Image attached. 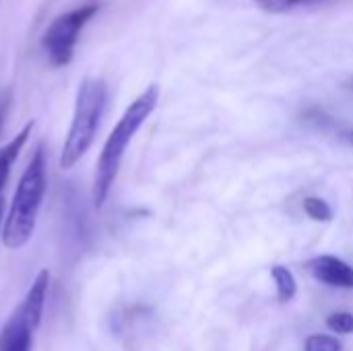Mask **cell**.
<instances>
[{
    "label": "cell",
    "mask_w": 353,
    "mask_h": 351,
    "mask_svg": "<svg viewBox=\"0 0 353 351\" xmlns=\"http://www.w3.org/2000/svg\"><path fill=\"white\" fill-rule=\"evenodd\" d=\"M308 269L314 275V279L325 285L353 290V267L337 257H331V254L316 257L308 263Z\"/></svg>",
    "instance_id": "5b68a950"
},
{
    "label": "cell",
    "mask_w": 353,
    "mask_h": 351,
    "mask_svg": "<svg viewBox=\"0 0 353 351\" xmlns=\"http://www.w3.org/2000/svg\"><path fill=\"white\" fill-rule=\"evenodd\" d=\"M304 351H341V343L331 335H310L304 343Z\"/></svg>",
    "instance_id": "7c38bea8"
},
{
    "label": "cell",
    "mask_w": 353,
    "mask_h": 351,
    "mask_svg": "<svg viewBox=\"0 0 353 351\" xmlns=\"http://www.w3.org/2000/svg\"><path fill=\"white\" fill-rule=\"evenodd\" d=\"M271 275H273V281H275V288H277V298L281 302L294 300L296 294H298V283H296L294 273L283 265H275L271 269Z\"/></svg>",
    "instance_id": "9c48e42d"
},
{
    "label": "cell",
    "mask_w": 353,
    "mask_h": 351,
    "mask_svg": "<svg viewBox=\"0 0 353 351\" xmlns=\"http://www.w3.org/2000/svg\"><path fill=\"white\" fill-rule=\"evenodd\" d=\"M2 209H4V205H2V199H0V219H2Z\"/></svg>",
    "instance_id": "2e32d148"
},
{
    "label": "cell",
    "mask_w": 353,
    "mask_h": 351,
    "mask_svg": "<svg viewBox=\"0 0 353 351\" xmlns=\"http://www.w3.org/2000/svg\"><path fill=\"white\" fill-rule=\"evenodd\" d=\"M343 139H345V141H347V143H350V145L353 147V130H347V132H343Z\"/></svg>",
    "instance_id": "9a60e30c"
},
{
    "label": "cell",
    "mask_w": 353,
    "mask_h": 351,
    "mask_svg": "<svg viewBox=\"0 0 353 351\" xmlns=\"http://www.w3.org/2000/svg\"><path fill=\"white\" fill-rule=\"evenodd\" d=\"M8 106H10V93L8 91H0V128H2V122L6 118Z\"/></svg>",
    "instance_id": "5bb4252c"
},
{
    "label": "cell",
    "mask_w": 353,
    "mask_h": 351,
    "mask_svg": "<svg viewBox=\"0 0 353 351\" xmlns=\"http://www.w3.org/2000/svg\"><path fill=\"white\" fill-rule=\"evenodd\" d=\"M327 327L339 335H353V314L352 312H333L327 317Z\"/></svg>",
    "instance_id": "8fae6325"
},
{
    "label": "cell",
    "mask_w": 353,
    "mask_h": 351,
    "mask_svg": "<svg viewBox=\"0 0 353 351\" xmlns=\"http://www.w3.org/2000/svg\"><path fill=\"white\" fill-rule=\"evenodd\" d=\"M108 103V87L101 79L87 77L77 91L70 128L62 147L60 168L70 170L93 145Z\"/></svg>",
    "instance_id": "3957f363"
},
{
    "label": "cell",
    "mask_w": 353,
    "mask_h": 351,
    "mask_svg": "<svg viewBox=\"0 0 353 351\" xmlns=\"http://www.w3.org/2000/svg\"><path fill=\"white\" fill-rule=\"evenodd\" d=\"M254 2L269 12H285V10H292L300 4H308L312 0H254Z\"/></svg>",
    "instance_id": "4fadbf2b"
},
{
    "label": "cell",
    "mask_w": 353,
    "mask_h": 351,
    "mask_svg": "<svg viewBox=\"0 0 353 351\" xmlns=\"http://www.w3.org/2000/svg\"><path fill=\"white\" fill-rule=\"evenodd\" d=\"M48 288H50V271L43 269V271L37 273V277L33 279L31 288L25 294V300L17 308V312L27 321V325L33 331L39 327V321H41V314H43V306H46Z\"/></svg>",
    "instance_id": "8992f818"
},
{
    "label": "cell",
    "mask_w": 353,
    "mask_h": 351,
    "mask_svg": "<svg viewBox=\"0 0 353 351\" xmlns=\"http://www.w3.org/2000/svg\"><path fill=\"white\" fill-rule=\"evenodd\" d=\"M31 130H33V122H27L23 126V130L19 134H14L12 141H8L4 147H0V188L6 184L8 174H10V168H12L14 159L19 157V151L23 149V145L27 143Z\"/></svg>",
    "instance_id": "ba28073f"
},
{
    "label": "cell",
    "mask_w": 353,
    "mask_h": 351,
    "mask_svg": "<svg viewBox=\"0 0 353 351\" xmlns=\"http://www.w3.org/2000/svg\"><path fill=\"white\" fill-rule=\"evenodd\" d=\"M159 101V87L157 85H149L120 116V120L116 122L114 130L110 132V137L103 143L101 155L97 159V170H95V182H93V201L95 207H103L116 176L120 172V163L122 157L126 153V147L130 145V141L134 139V134L139 132V128L147 122V118L153 114L155 106Z\"/></svg>",
    "instance_id": "6da1fadb"
},
{
    "label": "cell",
    "mask_w": 353,
    "mask_h": 351,
    "mask_svg": "<svg viewBox=\"0 0 353 351\" xmlns=\"http://www.w3.org/2000/svg\"><path fill=\"white\" fill-rule=\"evenodd\" d=\"M31 335L33 329L14 310L0 335V351H31Z\"/></svg>",
    "instance_id": "52a82bcc"
},
{
    "label": "cell",
    "mask_w": 353,
    "mask_h": 351,
    "mask_svg": "<svg viewBox=\"0 0 353 351\" xmlns=\"http://www.w3.org/2000/svg\"><path fill=\"white\" fill-rule=\"evenodd\" d=\"M46 155L43 147L39 145L17 184L10 209L4 217L2 240L6 248H23L31 240L46 194Z\"/></svg>",
    "instance_id": "7a4b0ae2"
},
{
    "label": "cell",
    "mask_w": 353,
    "mask_h": 351,
    "mask_svg": "<svg viewBox=\"0 0 353 351\" xmlns=\"http://www.w3.org/2000/svg\"><path fill=\"white\" fill-rule=\"evenodd\" d=\"M304 211H306V215L310 217V219H314V221H331L333 219V209H331V205L325 201V199H321V197H306L304 199Z\"/></svg>",
    "instance_id": "30bf717a"
},
{
    "label": "cell",
    "mask_w": 353,
    "mask_h": 351,
    "mask_svg": "<svg viewBox=\"0 0 353 351\" xmlns=\"http://www.w3.org/2000/svg\"><path fill=\"white\" fill-rule=\"evenodd\" d=\"M97 10L99 6L95 2H87L58 14L48 25V29L41 35V46L52 66H66L72 60L79 35L83 27L95 17Z\"/></svg>",
    "instance_id": "277c9868"
}]
</instances>
